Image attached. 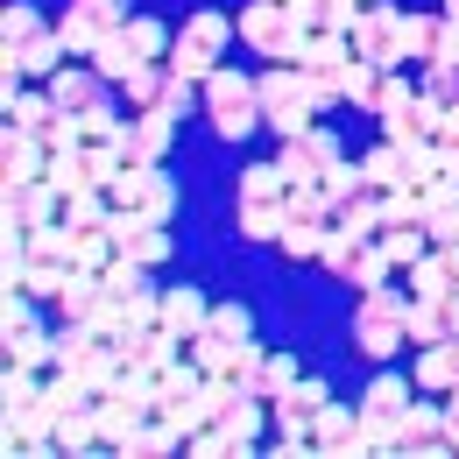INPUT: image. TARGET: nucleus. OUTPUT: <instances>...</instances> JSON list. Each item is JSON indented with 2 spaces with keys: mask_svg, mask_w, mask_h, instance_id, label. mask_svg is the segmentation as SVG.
I'll list each match as a JSON object with an SVG mask.
<instances>
[{
  "mask_svg": "<svg viewBox=\"0 0 459 459\" xmlns=\"http://www.w3.org/2000/svg\"><path fill=\"white\" fill-rule=\"evenodd\" d=\"M417 403V382L403 375H375L368 396H360V438H353V459L368 453H396V431H403V410Z\"/></svg>",
  "mask_w": 459,
  "mask_h": 459,
  "instance_id": "obj_1",
  "label": "nucleus"
},
{
  "mask_svg": "<svg viewBox=\"0 0 459 459\" xmlns=\"http://www.w3.org/2000/svg\"><path fill=\"white\" fill-rule=\"evenodd\" d=\"M198 100H205V114H212V127H220L227 142H240V134H255V127H262L255 78H247V71H233V64H220V71L198 85Z\"/></svg>",
  "mask_w": 459,
  "mask_h": 459,
  "instance_id": "obj_2",
  "label": "nucleus"
},
{
  "mask_svg": "<svg viewBox=\"0 0 459 459\" xmlns=\"http://www.w3.org/2000/svg\"><path fill=\"white\" fill-rule=\"evenodd\" d=\"M403 311H410V290H396V283L360 290V311H353V346H360L368 360L403 353Z\"/></svg>",
  "mask_w": 459,
  "mask_h": 459,
  "instance_id": "obj_3",
  "label": "nucleus"
},
{
  "mask_svg": "<svg viewBox=\"0 0 459 459\" xmlns=\"http://www.w3.org/2000/svg\"><path fill=\"white\" fill-rule=\"evenodd\" d=\"M255 100H262V120H269L276 134H304V127H318V114H311V85H304V71H290V64L255 71Z\"/></svg>",
  "mask_w": 459,
  "mask_h": 459,
  "instance_id": "obj_4",
  "label": "nucleus"
},
{
  "mask_svg": "<svg viewBox=\"0 0 459 459\" xmlns=\"http://www.w3.org/2000/svg\"><path fill=\"white\" fill-rule=\"evenodd\" d=\"M346 50L360 64H375V71H403V7L368 0L360 22H353V36H346Z\"/></svg>",
  "mask_w": 459,
  "mask_h": 459,
  "instance_id": "obj_5",
  "label": "nucleus"
},
{
  "mask_svg": "<svg viewBox=\"0 0 459 459\" xmlns=\"http://www.w3.org/2000/svg\"><path fill=\"white\" fill-rule=\"evenodd\" d=\"M114 29H127V0H71L57 14V43L71 57H92Z\"/></svg>",
  "mask_w": 459,
  "mask_h": 459,
  "instance_id": "obj_6",
  "label": "nucleus"
},
{
  "mask_svg": "<svg viewBox=\"0 0 459 459\" xmlns=\"http://www.w3.org/2000/svg\"><path fill=\"white\" fill-rule=\"evenodd\" d=\"M0 220H7V227H22V233L57 227V220H64V191L50 184V177H22V184H7V191H0Z\"/></svg>",
  "mask_w": 459,
  "mask_h": 459,
  "instance_id": "obj_7",
  "label": "nucleus"
},
{
  "mask_svg": "<svg viewBox=\"0 0 459 459\" xmlns=\"http://www.w3.org/2000/svg\"><path fill=\"white\" fill-rule=\"evenodd\" d=\"M325 396H333L325 382H304V375H297L283 396L269 403V417H276V431H283V453H311V417L325 410Z\"/></svg>",
  "mask_w": 459,
  "mask_h": 459,
  "instance_id": "obj_8",
  "label": "nucleus"
},
{
  "mask_svg": "<svg viewBox=\"0 0 459 459\" xmlns=\"http://www.w3.org/2000/svg\"><path fill=\"white\" fill-rule=\"evenodd\" d=\"M340 163V142L325 134V127H304V134H283V149H276V170H283V184L297 191V184H318V177Z\"/></svg>",
  "mask_w": 459,
  "mask_h": 459,
  "instance_id": "obj_9",
  "label": "nucleus"
},
{
  "mask_svg": "<svg viewBox=\"0 0 459 459\" xmlns=\"http://www.w3.org/2000/svg\"><path fill=\"white\" fill-rule=\"evenodd\" d=\"M233 36L255 50V57H283V43L297 36V22H290V7H276V0H247L240 14H233Z\"/></svg>",
  "mask_w": 459,
  "mask_h": 459,
  "instance_id": "obj_10",
  "label": "nucleus"
},
{
  "mask_svg": "<svg viewBox=\"0 0 459 459\" xmlns=\"http://www.w3.org/2000/svg\"><path fill=\"white\" fill-rule=\"evenodd\" d=\"M114 205L142 212V220H156V227H170V212H177V184H170L163 170H127V177H114Z\"/></svg>",
  "mask_w": 459,
  "mask_h": 459,
  "instance_id": "obj_11",
  "label": "nucleus"
},
{
  "mask_svg": "<svg viewBox=\"0 0 459 459\" xmlns=\"http://www.w3.org/2000/svg\"><path fill=\"white\" fill-rule=\"evenodd\" d=\"M396 453H417V459H438L453 453V438H446V403H410L403 410V431H396Z\"/></svg>",
  "mask_w": 459,
  "mask_h": 459,
  "instance_id": "obj_12",
  "label": "nucleus"
},
{
  "mask_svg": "<svg viewBox=\"0 0 459 459\" xmlns=\"http://www.w3.org/2000/svg\"><path fill=\"white\" fill-rule=\"evenodd\" d=\"M0 170H7V184H22V177H50V149H43V134L7 120V134H0Z\"/></svg>",
  "mask_w": 459,
  "mask_h": 459,
  "instance_id": "obj_13",
  "label": "nucleus"
},
{
  "mask_svg": "<svg viewBox=\"0 0 459 459\" xmlns=\"http://www.w3.org/2000/svg\"><path fill=\"white\" fill-rule=\"evenodd\" d=\"M57 311H64V325H100L107 318V283L92 269H71L57 290Z\"/></svg>",
  "mask_w": 459,
  "mask_h": 459,
  "instance_id": "obj_14",
  "label": "nucleus"
},
{
  "mask_svg": "<svg viewBox=\"0 0 459 459\" xmlns=\"http://www.w3.org/2000/svg\"><path fill=\"white\" fill-rule=\"evenodd\" d=\"M283 7L311 36H353V22H360V0H283Z\"/></svg>",
  "mask_w": 459,
  "mask_h": 459,
  "instance_id": "obj_15",
  "label": "nucleus"
},
{
  "mask_svg": "<svg viewBox=\"0 0 459 459\" xmlns=\"http://www.w3.org/2000/svg\"><path fill=\"white\" fill-rule=\"evenodd\" d=\"M43 92L57 100L64 114H85V107H100V100H107V78H100L92 64H64V71L43 85Z\"/></svg>",
  "mask_w": 459,
  "mask_h": 459,
  "instance_id": "obj_16",
  "label": "nucleus"
},
{
  "mask_svg": "<svg viewBox=\"0 0 459 459\" xmlns=\"http://www.w3.org/2000/svg\"><path fill=\"white\" fill-rule=\"evenodd\" d=\"M431 127H438V107L417 92V100H403L396 114H382V142H396V149H424Z\"/></svg>",
  "mask_w": 459,
  "mask_h": 459,
  "instance_id": "obj_17",
  "label": "nucleus"
},
{
  "mask_svg": "<svg viewBox=\"0 0 459 459\" xmlns=\"http://www.w3.org/2000/svg\"><path fill=\"white\" fill-rule=\"evenodd\" d=\"M205 311H212V304H205L191 283H177V290H163V297H156V325H163V333H177V340H191V333L205 325Z\"/></svg>",
  "mask_w": 459,
  "mask_h": 459,
  "instance_id": "obj_18",
  "label": "nucleus"
},
{
  "mask_svg": "<svg viewBox=\"0 0 459 459\" xmlns=\"http://www.w3.org/2000/svg\"><path fill=\"white\" fill-rule=\"evenodd\" d=\"M353 438H360V410L325 396V410L311 417V453H353Z\"/></svg>",
  "mask_w": 459,
  "mask_h": 459,
  "instance_id": "obj_19",
  "label": "nucleus"
},
{
  "mask_svg": "<svg viewBox=\"0 0 459 459\" xmlns=\"http://www.w3.org/2000/svg\"><path fill=\"white\" fill-rule=\"evenodd\" d=\"M170 142H177V120L170 114H127V149L142 156V163H170Z\"/></svg>",
  "mask_w": 459,
  "mask_h": 459,
  "instance_id": "obj_20",
  "label": "nucleus"
},
{
  "mask_svg": "<svg viewBox=\"0 0 459 459\" xmlns=\"http://www.w3.org/2000/svg\"><path fill=\"white\" fill-rule=\"evenodd\" d=\"M360 184H368V191H403V184H410V149L375 142V149L360 156Z\"/></svg>",
  "mask_w": 459,
  "mask_h": 459,
  "instance_id": "obj_21",
  "label": "nucleus"
},
{
  "mask_svg": "<svg viewBox=\"0 0 459 459\" xmlns=\"http://www.w3.org/2000/svg\"><path fill=\"white\" fill-rule=\"evenodd\" d=\"M403 340H410V346H446V340H453L446 304H438V297H410V311H403Z\"/></svg>",
  "mask_w": 459,
  "mask_h": 459,
  "instance_id": "obj_22",
  "label": "nucleus"
},
{
  "mask_svg": "<svg viewBox=\"0 0 459 459\" xmlns=\"http://www.w3.org/2000/svg\"><path fill=\"white\" fill-rule=\"evenodd\" d=\"M64 227H71V220H64ZM114 255H120V240H114L107 220H100V227H71V269H92V276H100Z\"/></svg>",
  "mask_w": 459,
  "mask_h": 459,
  "instance_id": "obj_23",
  "label": "nucleus"
},
{
  "mask_svg": "<svg viewBox=\"0 0 459 459\" xmlns=\"http://www.w3.org/2000/svg\"><path fill=\"white\" fill-rule=\"evenodd\" d=\"M276 247H283L290 262H318V247H325V220H311V212H283Z\"/></svg>",
  "mask_w": 459,
  "mask_h": 459,
  "instance_id": "obj_24",
  "label": "nucleus"
},
{
  "mask_svg": "<svg viewBox=\"0 0 459 459\" xmlns=\"http://www.w3.org/2000/svg\"><path fill=\"white\" fill-rule=\"evenodd\" d=\"M403 283H410V297H453V269H446V255H438V247H424V255H417V262H410V269H403Z\"/></svg>",
  "mask_w": 459,
  "mask_h": 459,
  "instance_id": "obj_25",
  "label": "nucleus"
},
{
  "mask_svg": "<svg viewBox=\"0 0 459 459\" xmlns=\"http://www.w3.org/2000/svg\"><path fill=\"white\" fill-rule=\"evenodd\" d=\"M417 396H453V340L446 346H417Z\"/></svg>",
  "mask_w": 459,
  "mask_h": 459,
  "instance_id": "obj_26",
  "label": "nucleus"
},
{
  "mask_svg": "<svg viewBox=\"0 0 459 459\" xmlns=\"http://www.w3.org/2000/svg\"><path fill=\"white\" fill-rule=\"evenodd\" d=\"M184 43H198L205 57L220 64V57H227V43H233V22H227V14H220V7H198V14L184 22Z\"/></svg>",
  "mask_w": 459,
  "mask_h": 459,
  "instance_id": "obj_27",
  "label": "nucleus"
},
{
  "mask_svg": "<svg viewBox=\"0 0 459 459\" xmlns=\"http://www.w3.org/2000/svg\"><path fill=\"white\" fill-rule=\"evenodd\" d=\"M290 382H297V360H290V353H269V346H262V360H255V375H247V396L276 403V396L290 389Z\"/></svg>",
  "mask_w": 459,
  "mask_h": 459,
  "instance_id": "obj_28",
  "label": "nucleus"
},
{
  "mask_svg": "<svg viewBox=\"0 0 459 459\" xmlns=\"http://www.w3.org/2000/svg\"><path fill=\"white\" fill-rule=\"evenodd\" d=\"M240 240H276L283 233V198H240Z\"/></svg>",
  "mask_w": 459,
  "mask_h": 459,
  "instance_id": "obj_29",
  "label": "nucleus"
},
{
  "mask_svg": "<svg viewBox=\"0 0 459 459\" xmlns=\"http://www.w3.org/2000/svg\"><path fill=\"white\" fill-rule=\"evenodd\" d=\"M375 247L389 255V269L403 276V269H410V262L431 247V233H424V227H382V233H375Z\"/></svg>",
  "mask_w": 459,
  "mask_h": 459,
  "instance_id": "obj_30",
  "label": "nucleus"
},
{
  "mask_svg": "<svg viewBox=\"0 0 459 459\" xmlns=\"http://www.w3.org/2000/svg\"><path fill=\"white\" fill-rule=\"evenodd\" d=\"M134 43H127V29H114V36H107V43H100V50H92V71H100V78H107V85H127V71H134Z\"/></svg>",
  "mask_w": 459,
  "mask_h": 459,
  "instance_id": "obj_31",
  "label": "nucleus"
},
{
  "mask_svg": "<svg viewBox=\"0 0 459 459\" xmlns=\"http://www.w3.org/2000/svg\"><path fill=\"white\" fill-rule=\"evenodd\" d=\"M50 22L29 7V0H7V14H0V50H22V43H36Z\"/></svg>",
  "mask_w": 459,
  "mask_h": 459,
  "instance_id": "obj_32",
  "label": "nucleus"
},
{
  "mask_svg": "<svg viewBox=\"0 0 459 459\" xmlns=\"http://www.w3.org/2000/svg\"><path fill=\"white\" fill-rule=\"evenodd\" d=\"M163 78H170V64H134V71H127V85H120V100H127L134 114H149V107L163 100Z\"/></svg>",
  "mask_w": 459,
  "mask_h": 459,
  "instance_id": "obj_33",
  "label": "nucleus"
},
{
  "mask_svg": "<svg viewBox=\"0 0 459 459\" xmlns=\"http://www.w3.org/2000/svg\"><path fill=\"white\" fill-rule=\"evenodd\" d=\"M127 43H134V57H142V64L170 57V29H163L156 14H127Z\"/></svg>",
  "mask_w": 459,
  "mask_h": 459,
  "instance_id": "obj_34",
  "label": "nucleus"
},
{
  "mask_svg": "<svg viewBox=\"0 0 459 459\" xmlns=\"http://www.w3.org/2000/svg\"><path fill=\"white\" fill-rule=\"evenodd\" d=\"M120 255H134L142 269H156V262H170V233L156 227V220H142L134 233H120Z\"/></svg>",
  "mask_w": 459,
  "mask_h": 459,
  "instance_id": "obj_35",
  "label": "nucleus"
},
{
  "mask_svg": "<svg viewBox=\"0 0 459 459\" xmlns=\"http://www.w3.org/2000/svg\"><path fill=\"white\" fill-rule=\"evenodd\" d=\"M64 220H71V227H100V220H114V184H92V191L64 198Z\"/></svg>",
  "mask_w": 459,
  "mask_h": 459,
  "instance_id": "obj_36",
  "label": "nucleus"
},
{
  "mask_svg": "<svg viewBox=\"0 0 459 459\" xmlns=\"http://www.w3.org/2000/svg\"><path fill=\"white\" fill-rule=\"evenodd\" d=\"M375 85H382L375 64H360V57L340 64V107H375Z\"/></svg>",
  "mask_w": 459,
  "mask_h": 459,
  "instance_id": "obj_37",
  "label": "nucleus"
},
{
  "mask_svg": "<svg viewBox=\"0 0 459 459\" xmlns=\"http://www.w3.org/2000/svg\"><path fill=\"white\" fill-rule=\"evenodd\" d=\"M346 283H353V290H382V283H396V269H389V255H382V247L368 240V247L353 255V269H346Z\"/></svg>",
  "mask_w": 459,
  "mask_h": 459,
  "instance_id": "obj_38",
  "label": "nucleus"
},
{
  "mask_svg": "<svg viewBox=\"0 0 459 459\" xmlns=\"http://www.w3.org/2000/svg\"><path fill=\"white\" fill-rule=\"evenodd\" d=\"M417 92H424L431 107H459V64H424Z\"/></svg>",
  "mask_w": 459,
  "mask_h": 459,
  "instance_id": "obj_39",
  "label": "nucleus"
},
{
  "mask_svg": "<svg viewBox=\"0 0 459 459\" xmlns=\"http://www.w3.org/2000/svg\"><path fill=\"white\" fill-rule=\"evenodd\" d=\"M360 247H368V240H360V233H346V227H325V247H318V262H325V269H333V276H346V269H353V255H360Z\"/></svg>",
  "mask_w": 459,
  "mask_h": 459,
  "instance_id": "obj_40",
  "label": "nucleus"
},
{
  "mask_svg": "<svg viewBox=\"0 0 459 459\" xmlns=\"http://www.w3.org/2000/svg\"><path fill=\"white\" fill-rule=\"evenodd\" d=\"M431 36H438V14H403V64L431 57Z\"/></svg>",
  "mask_w": 459,
  "mask_h": 459,
  "instance_id": "obj_41",
  "label": "nucleus"
},
{
  "mask_svg": "<svg viewBox=\"0 0 459 459\" xmlns=\"http://www.w3.org/2000/svg\"><path fill=\"white\" fill-rule=\"evenodd\" d=\"M198 333H220V340H247V333H255V318H247V304H212Z\"/></svg>",
  "mask_w": 459,
  "mask_h": 459,
  "instance_id": "obj_42",
  "label": "nucleus"
},
{
  "mask_svg": "<svg viewBox=\"0 0 459 459\" xmlns=\"http://www.w3.org/2000/svg\"><path fill=\"white\" fill-rule=\"evenodd\" d=\"M318 191H325V205H346V198H353V191H368V184H360V163H333V170L318 177Z\"/></svg>",
  "mask_w": 459,
  "mask_h": 459,
  "instance_id": "obj_43",
  "label": "nucleus"
},
{
  "mask_svg": "<svg viewBox=\"0 0 459 459\" xmlns=\"http://www.w3.org/2000/svg\"><path fill=\"white\" fill-rule=\"evenodd\" d=\"M403 100H417V85H410L403 71H382V85H375V107H368V114L382 120V114H396Z\"/></svg>",
  "mask_w": 459,
  "mask_h": 459,
  "instance_id": "obj_44",
  "label": "nucleus"
},
{
  "mask_svg": "<svg viewBox=\"0 0 459 459\" xmlns=\"http://www.w3.org/2000/svg\"><path fill=\"white\" fill-rule=\"evenodd\" d=\"M184 107H191V78H177V71H170V78H163V100H156V107H149V114H184Z\"/></svg>",
  "mask_w": 459,
  "mask_h": 459,
  "instance_id": "obj_45",
  "label": "nucleus"
},
{
  "mask_svg": "<svg viewBox=\"0 0 459 459\" xmlns=\"http://www.w3.org/2000/svg\"><path fill=\"white\" fill-rule=\"evenodd\" d=\"M424 64H459V22L438 14V36H431V57H424Z\"/></svg>",
  "mask_w": 459,
  "mask_h": 459,
  "instance_id": "obj_46",
  "label": "nucleus"
},
{
  "mask_svg": "<svg viewBox=\"0 0 459 459\" xmlns=\"http://www.w3.org/2000/svg\"><path fill=\"white\" fill-rule=\"evenodd\" d=\"M446 438H453V453H459V389L446 396Z\"/></svg>",
  "mask_w": 459,
  "mask_h": 459,
  "instance_id": "obj_47",
  "label": "nucleus"
},
{
  "mask_svg": "<svg viewBox=\"0 0 459 459\" xmlns=\"http://www.w3.org/2000/svg\"><path fill=\"white\" fill-rule=\"evenodd\" d=\"M438 304H446V325H453V340H459V290H453V297H438Z\"/></svg>",
  "mask_w": 459,
  "mask_h": 459,
  "instance_id": "obj_48",
  "label": "nucleus"
},
{
  "mask_svg": "<svg viewBox=\"0 0 459 459\" xmlns=\"http://www.w3.org/2000/svg\"><path fill=\"white\" fill-rule=\"evenodd\" d=\"M438 255H446V269H453V283H459V240H453V247H438Z\"/></svg>",
  "mask_w": 459,
  "mask_h": 459,
  "instance_id": "obj_49",
  "label": "nucleus"
},
{
  "mask_svg": "<svg viewBox=\"0 0 459 459\" xmlns=\"http://www.w3.org/2000/svg\"><path fill=\"white\" fill-rule=\"evenodd\" d=\"M453 389H459V340H453Z\"/></svg>",
  "mask_w": 459,
  "mask_h": 459,
  "instance_id": "obj_50",
  "label": "nucleus"
},
{
  "mask_svg": "<svg viewBox=\"0 0 459 459\" xmlns=\"http://www.w3.org/2000/svg\"><path fill=\"white\" fill-rule=\"evenodd\" d=\"M446 22H459V0H446Z\"/></svg>",
  "mask_w": 459,
  "mask_h": 459,
  "instance_id": "obj_51",
  "label": "nucleus"
},
{
  "mask_svg": "<svg viewBox=\"0 0 459 459\" xmlns=\"http://www.w3.org/2000/svg\"><path fill=\"white\" fill-rule=\"evenodd\" d=\"M276 7H283V0H276Z\"/></svg>",
  "mask_w": 459,
  "mask_h": 459,
  "instance_id": "obj_52",
  "label": "nucleus"
},
{
  "mask_svg": "<svg viewBox=\"0 0 459 459\" xmlns=\"http://www.w3.org/2000/svg\"><path fill=\"white\" fill-rule=\"evenodd\" d=\"M360 7H368V0H360Z\"/></svg>",
  "mask_w": 459,
  "mask_h": 459,
  "instance_id": "obj_53",
  "label": "nucleus"
}]
</instances>
